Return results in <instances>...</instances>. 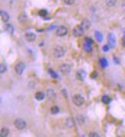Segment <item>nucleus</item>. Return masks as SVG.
<instances>
[{"mask_svg":"<svg viewBox=\"0 0 125 137\" xmlns=\"http://www.w3.org/2000/svg\"><path fill=\"white\" fill-rule=\"evenodd\" d=\"M72 102L76 107H80L85 104V97L82 95H81L79 93H77L72 97Z\"/></svg>","mask_w":125,"mask_h":137,"instance_id":"obj_1","label":"nucleus"},{"mask_svg":"<svg viewBox=\"0 0 125 137\" xmlns=\"http://www.w3.org/2000/svg\"><path fill=\"white\" fill-rule=\"evenodd\" d=\"M65 54V48L63 46L58 45L53 50V55L56 58H61Z\"/></svg>","mask_w":125,"mask_h":137,"instance_id":"obj_2","label":"nucleus"},{"mask_svg":"<svg viewBox=\"0 0 125 137\" xmlns=\"http://www.w3.org/2000/svg\"><path fill=\"white\" fill-rule=\"evenodd\" d=\"M14 126L18 130H23L27 127V122L25 120L22 118H17L14 121Z\"/></svg>","mask_w":125,"mask_h":137,"instance_id":"obj_3","label":"nucleus"},{"mask_svg":"<svg viewBox=\"0 0 125 137\" xmlns=\"http://www.w3.org/2000/svg\"><path fill=\"white\" fill-rule=\"evenodd\" d=\"M59 70L63 75H68V74H70V73L71 71V66L68 64L63 63L60 65Z\"/></svg>","mask_w":125,"mask_h":137,"instance_id":"obj_4","label":"nucleus"},{"mask_svg":"<svg viewBox=\"0 0 125 137\" xmlns=\"http://www.w3.org/2000/svg\"><path fill=\"white\" fill-rule=\"evenodd\" d=\"M68 32V28L64 26V25H60L56 28V31H55V34L57 36L59 37H64L65 36Z\"/></svg>","mask_w":125,"mask_h":137,"instance_id":"obj_5","label":"nucleus"},{"mask_svg":"<svg viewBox=\"0 0 125 137\" xmlns=\"http://www.w3.org/2000/svg\"><path fill=\"white\" fill-rule=\"evenodd\" d=\"M108 45H110V48H114L117 44V39H116V36L114 34V33H109L108 35Z\"/></svg>","mask_w":125,"mask_h":137,"instance_id":"obj_6","label":"nucleus"},{"mask_svg":"<svg viewBox=\"0 0 125 137\" xmlns=\"http://www.w3.org/2000/svg\"><path fill=\"white\" fill-rule=\"evenodd\" d=\"M14 69H15V71L18 75H22L25 69V64L23 62H18L16 64Z\"/></svg>","mask_w":125,"mask_h":137,"instance_id":"obj_7","label":"nucleus"},{"mask_svg":"<svg viewBox=\"0 0 125 137\" xmlns=\"http://www.w3.org/2000/svg\"><path fill=\"white\" fill-rule=\"evenodd\" d=\"M85 33V30L81 28V25H77L73 29V35L75 37L78 38V37H81Z\"/></svg>","mask_w":125,"mask_h":137,"instance_id":"obj_8","label":"nucleus"},{"mask_svg":"<svg viewBox=\"0 0 125 137\" xmlns=\"http://www.w3.org/2000/svg\"><path fill=\"white\" fill-rule=\"evenodd\" d=\"M46 96L49 100H55L57 98V93L53 89H48L46 91Z\"/></svg>","mask_w":125,"mask_h":137,"instance_id":"obj_9","label":"nucleus"},{"mask_svg":"<svg viewBox=\"0 0 125 137\" xmlns=\"http://www.w3.org/2000/svg\"><path fill=\"white\" fill-rule=\"evenodd\" d=\"M24 36H25V39L28 42H33L36 39V35L34 32H31V31L26 32Z\"/></svg>","mask_w":125,"mask_h":137,"instance_id":"obj_10","label":"nucleus"},{"mask_svg":"<svg viewBox=\"0 0 125 137\" xmlns=\"http://www.w3.org/2000/svg\"><path fill=\"white\" fill-rule=\"evenodd\" d=\"M65 126L68 129H72L75 126V120L73 117H68L65 120Z\"/></svg>","mask_w":125,"mask_h":137,"instance_id":"obj_11","label":"nucleus"},{"mask_svg":"<svg viewBox=\"0 0 125 137\" xmlns=\"http://www.w3.org/2000/svg\"><path fill=\"white\" fill-rule=\"evenodd\" d=\"M80 25L81 26V28H83V29L85 31V30H88L89 29L91 25V23L88 19H87V18H85V19L82 20Z\"/></svg>","mask_w":125,"mask_h":137,"instance_id":"obj_12","label":"nucleus"},{"mask_svg":"<svg viewBox=\"0 0 125 137\" xmlns=\"http://www.w3.org/2000/svg\"><path fill=\"white\" fill-rule=\"evenodd\" d=\"M1 18L3 22L7 23L9 19H10V15H8V13L6 11H1Z\"/></svg>","mask_w":125,"mask_h":137,"instance_id":"obj_13","label":"nucleus"},{"mask_svg":"<svg viewBox=\"0 0 125 137\" xmlns=\"http://www.w3.org/2000/svg\"><path fill=\"white\" fill-rule=\"evenodd\" d=\"M35 97L38 101H42L45 98V93L41 92V91H38L35 93Z\"/></svg>","mask_w":125,"mask_h":137,"instance_id":"obj_14","label":"nucleus"},{"mask_svg":"<svg viewBox=\"0 0 125 137\" xmlns=\"http://www.w3.org/2000/svg\"><path fill=\"white\" fill-rule=\"evenodd\" d=\"M77 77L78 80L83 81L84 79L86 77V72L84 70H78L77 72Z\"/></svg>","mask_w":125,"mask_h":137,"instance_id":"obj_15","label":"nucleus"},{"mask_svg":"<svg viewBox=\"0 0 125 137\" xmlns=\"http://www.w3.org/2000/svg\"><path fill=\"white\" fill-rule=\"evenodd\" d=\"M99 64H100V66L101 67V68H108V61L105 58H101L100 60H99Z\"/></svg>","mask_w":125,"mask_h":137,"instance_id":"obj_16","label":"nucleus"},{"mask_svg":"<svg viewBox=\"0 0 125 137\" xmlns=\"http://www.w3.org/2000/svg\"><path fill=\"white\" fill-rule=\"evenodd\" d=\"M94 36H95L96 40L98 41L99 43H101V42L103 41V40H104V35H103V34L101 31H96L94 32Z\"/></svg>","mask_w":125,"mask_h":137,"instance_id":"obj_17","label":"nucleus"},{"mask_svg":"<svg viewBox=\"0 0 125 137\" xmlns=\"http://www.w3.org/2000/svg\"><path fill=\"white\" fill-rule=\"evenodd\" d=\"M18 21L21 24H25V23L27 22V15L25 13H22L20 14L18 17Z\"/></svg>","mask_w":125,"mask_h":137,"instance_id":"obj_18","label":"nucleus"},{"mask_svg":"<svg viewBox=\"0 0 125 137\" xmlns=\"http://www.w3.org/2000/svg\"><path fill=\"white\" fill-rule=\"evenodd\" d=\"M9 135V129L7 127H2L0 131V136L1 137H7Z\"/></svg>","mask_w":125,"mask_h":137,"instance_id":"obj_19","label":"nucleus"},{"mask_svg":"<svg viewBox=\"0 0 125 137\" xmlns=\"http://www.w3.org/2000/svg\"><path fill=\"white\" fill-rule=\"evenodd\" d=\"M5 29H6V31L8 33H9V34L11 35H12L14 32V28L11 24H9V23H6V25H5Z\"/></svg>","mask_w":125,"mask_h":137,"instance_id":"obj_20","label":"nucleus"},{"mask_svg":"<svg viewBox=\"0 0 125 137\" xmlns=\"http://www.w3.org/2000/svg\"><path fill=\"white\" fill-rule=\"evenodd\" d=\"M48 74H49V75L51 77H52V78H54V79H58V80H59V76H58V74L55 71V70H53L52 69H51V68H49L48 70Z\"/></svg>","mask_w":125,"mask_h":137,"instance_id":"obj_21","label":"nucleus"},{"mask_svg":"<svg viewBox=\"0 0 125 137\" xmlns=\"http://www.w3.org/2000/svg\"><path fill=\"white\" fill-rule=\"evenodd\" d=\"M101 101H102L104 104H109V103L112 101V99L108 95H104L101 98Z\"/></svg>","mask_w":125,"mask_h":137,"instance_id":"obj_22","label":"nucleus"},{"mask_svg":"<svg viewBox=\"0 0 125 137\" xmlns=\"http://www.w3.org/2000/svg\"><path fill=\"white\" fill-rule=\"evenodd\" d=\"M83 50L85 52H91V51H92V45L87 44L85 42L84 45H83Z\"/></svg>","mask_w":125,"mask_h":137,"instance_id":"obj_23","label":"nucleus"},{"mask_svg":"<svg viewBox=\"0 0 125 137\" xmlns=\"http://www.w3.org/2000/svg\"><path fill=\"white\" fill-rule=\"evenodd\" d=\"M105 3H106V6L108 7H114L116 6L117 4V0H106L105 1Z\"/></svg>","mask_w":125,"mask_h":137,"instance_id":"obj_24","label":"nucleus"},{"mask_svg":"<svg viewBox=\"0 0 125 137\" xmlns=\"http://www.w3.org/2000/svg\"><path fill=\"white\" fill-rule=\"evenodd\" d=\"M50 111H51V113H52V114L56 115L59 113L60 109H59V107L58 106H53V107H52V108H51Z\"/></svg>","mask_w":125,"mask_h":137,"instance_id":"obj_25","label":"nucleus"},{"mask_svg":"<svg viewBox=\"0 0 125 137\" xmlns=\"http://www.w3.org/2000/svg\"><path fill=\"white\" fill-rule=\"evenodd\" d=\"M6 71H7L6 65L1 63V64H0V72H1V74H4V73H6Z\"/></svg>","mask_w":125,"mask_h":137,"instance_id":"obj_26","label":"nucleus"},{"mask_svg":"<svg viewBox=\"0 0 125 137\" xmlns=\"http://www.w3.org/2000/svg\"><path fill=\"white\" fill-rule=\"evenodd\" d=\"M39 15L41 17H46V15H48V11L45 10V9H41V10L39 12Z\"/></svg>","mask_w":125,"mask_h":137,"instance_id":"obj_27","label":"nucleus"},{"mask_svg":"<svg viewBox=\"0 0 125 137\" xmlns=\"http://www.w3.org/2000/svg\"><path fill=\"white\" fill-rule=\"evenodd\" d=\"M64 2L68 6H72V5L75 4V0H64Z\"/></svg>","mask_w":125,"mask_h":137,"instance_id":"obj_28","label":"nucleus"},{"mask_svg":"<svg viewBox=\"0 0 125 137\" xmlns=\"http://www.w3.org/2000/svg\"><path fill=\"white\" fill-rule=\"evenodd\" d=\"M78 122H79L80 124H82V123H84V122H85V119L81 115H79L78 116Z\"/></svg>","mask_w":125,"mask_h":137,"instance_id":"obj_29","label":"nucleus"},{"mask_svg":"<svg viewBox=\"0 0 125 137\" xmlns=\"http://www.w3.org/2000/svg\"><path fill=\"white\" fill-rule=\"evenodd\" d=\"M85 43H87V44H90V45H93L94 44V41L92 40L91 38H85Z\"/></svg>","mask_w":125,"mask_h":137,"instance_id":"obj_30","label":"nucleus"},{"mask_svg":"<svg viewBox=\"0 0 125 137\" xmlns=\"http://www.w3.org/2000/svg\"><path fill=\"white\" fill-rule=\"evenodd\" d=\"M110 47L109 45H104L102 49H103V51H104V52H108V51H110Z\"/></svg>","mask_w":125,"mask_h":137,"instance_id":"obj_31","label":"nucleus"},{"mask_svg":"<svg viewBox=\"0 0 125 137\" xmlns=\"http://www.w3.org/2000/svg\"><path fill=\"white\" fill-rule=\"evenodd\" d=\"M89 136H91V137H98L99 136V135L97 133H89V135H88Z\"/></svg>","mask_w":125,"mask_h":137,"instance_id":"obj_32","label":"nucleus"},{"mask_svg":"<svg viewBox=\"0 0 125 137\" xmlns=\"http://www.w3.org/2000/svg\"><path fill=\"white\" fill-rule=\"evenodd\" d=\"M123 45L125 47V35H124V37H123Z\"/></svg>","mask_w":125,"mask_h":137,"instance_id":"obj_33","label":"nucleus"}]
</instances>
